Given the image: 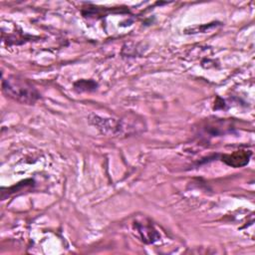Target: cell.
<instances>
[{"mask_svg":"<svg viewBox=\"0 0 255 255\" xmlns=\"http://www.w3.org/2000/svg\"><path fill=\"white\" fill-rule=\"evenodd\" d=\"M2 90L8 97L26 105H33L40 99V94L32 83L20 76H8L4 79Z\"/></svg>","mask_w":255,"mask_h":255,"instance_id":"obj_1","label":"cell"},{"mask_svg":"<svg viewBox=\"0 0 255 255\" xmlns=\"http://www.w3.org/2000/svg\"><path fill=\"white\" fill-rule=\"evenodd\" d=\"M75 89L78 90L79 92H85V91H93L95 89H97V83H95L94 81H87V80H81L75 83L74 85Z\"/></svg>","mask_w":255,"mask_h":255,"instance_id":"obj_4","label":"cell"},{"mask_svg":"<svg viewBox=\"0 0 255 255\" xmlns=\"http://www.w3.org/2000/svg\"><path fill=\"white\" fill-rule=\"evenodd\" d=\"M134 228L139 233L141 240L146 243H153L154 241L158 240V238H159V235L157 234V232L154 230V228L150 224L135 222Z\"/></svg>","mask_w":255,"mask_h":255,"instance_id":"obj_3","label":"cell"},{"mask_svg":"<svg viewBox=\"0 0 255 255\" xmlns=\"http://www.w3.org/2000/svg\"><path fill=\"white\" fill-rule=\"evenodd\" d=\"M251 154L250 150H236L232 153L223 154L221 160L229 166L241 167L248 163Z\"/></svg>","mask_w":255,"mask_h":255,"instance_id":"obj_2","label":"cell"}]
</instances>
